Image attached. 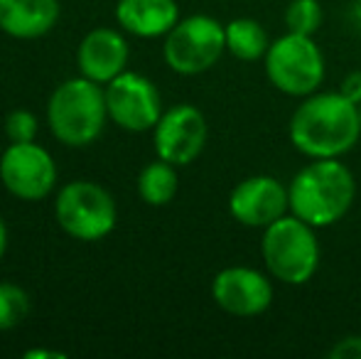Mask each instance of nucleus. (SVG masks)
<instances>
[{
    "label": "nucleus",
    "mask_w": 361,
    "mask_h": 359,
    "mask_svg": "<svg viewBox=\"0 0 361 359\" xmlns=\"http://www.w3.org/2000/svg\"><path fill=\"white\" fill-rule=\"evenodd\" d=\"M30 315V296L15 283H0V332L18 327Z\"/></svg>",
    "instance_id": "6ab92c4d"
},
{
    "label": "nucleus",
    "mask_w": 361,
    "mask_h": 359,
    "mask_svg": "<svg viewBox=\"0 0 361 359\" xmlns=\"http://www.w3.org/2000/svg\"><path fill=\"white\" fill-rule=\"evenodd\" d=\"M116 18L138 37H160L180 23L175 0H118Z\"/></svg>",
    "instance_id": "2eb2a0df"
},
{
    "label": "nucleus",
    "mask_w": 361,
    "mask_h": 359,
    "mask_svg": "<svg viewBox=\"0 0 361 359\" xmlns=\"http://www.w3.org/2000/svg\"><path fill=\"white\" fill-rule=\"evenodd\" d=\"M226 30V49L241 62H258L266 57L271 39L268 32L263 30V25L253 18H236L228 25H224Z\"/></svg>",
    "instance_id": "dca6fc26"
},
{
    "label": "nucleus",
    "mask_w": 361,
    "mask_h": 359,
    "mask_svg": "<svg viewBox=\"0 0 361 359\" xmlns=\"http://www.w3.org/2000/svg\"><path fill=\"white\" fill-rule=\"evenodd\" d=\"M106 106L114 123L133 133L155 128L162 116L160 91L150 79L135 72H121L111 79L106 87Z\"/></svg>",
    "instance_id": "6e6552de"
},
{
    "label": "nucleus",
    "mask_w": 361,
    "mask_h": 359,
    "mask_svg": "<svg viewBox=\"0 0 361 359\" xmlns=\"http://www.w3.org/2000/svg\"><path fill=\"white\" fill-rule=\"evenodd\" d=\"M79 69L86 79L96 84H109L126 69L128 44L118 32L109 28L91 30L79 44Z\"/></svg>",
    "instance_id": "ddd939ff"
},
{
    "label": "nucleus",
    "mask_w": 361,
    "mask_h": 359,
    "mask_svg": "<svg viewBox=\"0 0 361 359\" xmlns=\"http://www.w3.org/2000/svg\"><path fill=\"white\" fill-rule=\"evenodd\" d=\"M228 212L238 224L266 229L290 212L288 187L273 175H251L231 190Z\"/></svg>",
    "instance_id": "f8f14e48"
},
{
    "label": "nucleus",
    "mask_w": 361,
    "mask_h": 359,
    "mask_svg": "<svg viewBox=\"0 0 361 359\" xmlns=\"http://www.w3.org/2000/svg\"><path fill=\"white\" fill-rule=\"evenodd\" d=\"M290 143L305 158H342L361 138L359 106L342 91H314L295 109L288 126Z\"/></svg>",
    "instance_id": "f257e3e1"
},
{
    "label": "nucleus",
    "mask_w": 361,
    "mask_h": 359,
    "mask_svg": "<svg viewBox=\"0 0 361 359\" xmlns=\"http://www.w3.org/2000/svg\"><path fill=\"white\" fill-rule=\"evenodd\" d=\"M226 52V30L209 15H192L175 25L167 32L162 54L172 72L202 74L212 69Z\"/></svg>",
    "instance_id": "423d86ee"
},
{
    "label": "nucleus",
    "mask_w": 361,
    "mask_h": 359,
    "mask_svg": "<svg viewBox=\"0 0 361 359\" xmlns=\"http://www.w3.org/2000/svg\"><path fill=\"white\" fill-rule=\"evenodd\" d=\"M177 165L167 163V160H155V163L145 165L143 173L138 178V192L140 197L152 207H162L172 202L177 195Z\"/></svg>",
    "instance_id": "f3484780"
},
{
    "label": "nucleus",
    "mask_w": 361,
    "mask_h": 359,
    "mask_svg": "<svg viewBox=\"0 0 361 359\" xmlns=\"http://www.w3.org/2000/svg\"><path fill=\"white\" fill-rule=\"evenodd\" d=\"M263 64L268 82L288 96L305 99L324 82V54L314 37L307 35L288 32L273 39Z\"/></svg>",
    "instance_id": "39448f33"
},
{
    "label": "nucleus",
    "mask_w": 361,
    "mask_h": 359,
    "mask_svg": "<svg viewBox=\"0 0 361 359\" xmlns=\"http://www.w3.org/2000/svg\"><path fill=\"white\" fill-rule=\"evenodd\" d=\"M109 106L106 91L96 87L91 79H69L59 84L47 106V121L52 133L62 143L81 148L99 138L104 130Z\"/></svg>",
    "instance_id": "20e7f679"
},
{
    "label": "nucleus",
    "mask_w": 361,
    "mask_h": 359,
    "mask_svg": "<svg viewBox=\"0 0 361 359\" xmlns=\"http://www.w3.org/2000/svg\"><path fill=\"white\" fill-rule=\"evenodd\" d=\"M322 18H324V13H322L319 0H290L286 8L288 32L314 37V32L322 28Z\"/></svg>",
    "instance_id": "a211bd4d"
},
{
    "label": "nucleus",
    "mask_w": 361,
    "mask_h": 359,
    "mask_svg": "<svg viewBox=\"0 0 361 359\" xmlns=\"http://www.w3.org/2000/svg\"><path fill=\"white\" fill-rule=\"evenodd\" d=\"M207 143V118L197 106L177 104L160 116L155 126L157 158L172 165H190Z\"/></svg>",
    "instance_id": "9b49d317"
},
{
    "label": "nucleus",
    "mask_w": 361,
    "mask_h": 359,
    "mask_svg": "<svg viewBox=\"0 0 361 359\" xmlns=\"http://www.w3.org/2000/svg\"><path fill=\"white\" fill-rule=\"evenodd\" d=\"M352 23L361 32V0H354V5H352Z\"/></svg>",
    "instance_id": "b1692460"
},
{
    "label": "nucleus",
    "mask_w": 361,
    "mask_h": 359,
    "mask_svg": "<svg viewBox=\"0 0 361 359\" xmlns=\"http://www.w3.org/2000/svg\"><path fill=\"white\" fill-rule=\"evenodd\" d=\"M5 246H8V229H5L3 219H0V256L5 254Z\"/></svg>",
    "instance_id": "393cba45"
},
{
    "label": "nucleus",
    "mask_w": 361,
    "mask_h": 359,
    "mask_svg": "<svg viewBox=\"0 0 361 359\" xmlns=\"http://www.w3.org/2000/svg\"><path fill=\"white\" fill-rule=\"evenodd\" d=\"M39 357H49V359H64V352H52V350H30L25 352V359H39Z\"/></svg>",
    "instance_id": "5701e85b"
},
{
    "label": "nucleus",
    "mask_w": 361,
    "mask_h": 359,
    "mask_svg": "<svg viewBox=\"0 0 361 359\" xmlns=\"http://www.w3.org/2000/svg\"><path fill=\"white\" fill-rule=\"evenodd\" d=\"M359 116H361V106H359Z\"/></svg>",
    "instance_id": "a878e982"
},
{
    "label": "nucleus",
    "mask_w": 361,
    "mask_h": 359,
    "mask_svg": "<svg viewBox=\"0 0 361 359\" xmlns=\"http://www.w3.org/2000/svg\"><path fill=\"white\" fill-rule=\"evenodd\" d=\"M5 133L13 143H30L37 133V118L30 111H13L5 118Z\"/></svg>",
    "instance_id": "aec40b11"
},
{
    "label": "nucleus",
    "mask_w": 361,
    "mask_h": 359,
    "mask_svg": "<svg viewBox=\"0 0 361 359\" xmlns=\"http://www.w3.org/2000/svg\"><path fill=\"white\" fill-rule=\"evenodd\" d=\"M273 283L266 273L251 266H228L212 281V298L233 317H256L271 308Z\"/></svg>",
    "instance_id": "9d476101"
},
{
    "label": "nucleus",
    "mask_w": 361,
    "mask_h": 359,
    "mask_svg": "<svg viewBox=\"0 0 361 359\" xmlns=\"http://www.w3.org/2000/svg\"><path fill=\"white\" fill-rule=\"evenodd\" d=\"M59 18L57 0H0V30L13 37H42Z\"/></svg>",
    "instance_id": "4468645a"
},
{
    "label": "nucleus",
    "mask_w": 361,
    "mask_h": 359,
    "mask_svg": "<svg viewBox=\"0 0 361 359\" xmlns=\"http://www.w3.org/2000/svg\"><path fill=\"white\" fill-rule=\"evenodd\" d=\"M57 221L69 236L96 241L116 226V202L101 185L89 180L69 182L57 195Z\"/></svg>",
    "instance_id": "0eeeda50"
},
{
    "label": "nucleus",
    "mask_w": 361,
    "mask_h": 359,
    "mask_svg": "<svg viewBox=\"0 0 361 359\" xmlns=\"http://www.w3.org/2000/svg\"><path fill=\"white\" fill-rule=\"evenodd\" d=\"M329 359H361V335H347L332 345Z\"/></svg>",
    "instance_id": "412c9836"
},
{
    "label": "nucleus",
    "mask_w": 361,
    "mask_h": 359,
    "mask_svg": "<svg viewBox=\"0 0 361 359\" xmlns=\"http://www.w3.org/2000/svg\"><path fill=\"white\" fill-rule=\"evenodd\" d=\"M0 180L20 200H42L57 182V168L44 148L30 143H13L0 158Z\"/></svg>",
    "instance_id": "1a4fd4ad"
},
{
    "label": "nucleus",
    "mask_w": 361,
    "mask_h": 359,
    "mask_svg": "<svg viewBox=\"0 0 361 359\" xmlns=\"http://www.w3.org/2000/svg\"><path fill=\"white\" fill-rule=\"evenodd\" d=\"M261 256L268 273L286 286H305L319 269V241L314 226L293 212L263 229Z\"/></svg>",
    "instance_id": "7ed1b4c3"
},
{
    "label": "nucleus",
    "mask_w": 361,
    "mask_h": 359,
    "mask_svg": "<svg viewBox=\"0 0 361 359\" xmlns=\"http://www.w3.org/2000/svg\"><path fill=\"white\" fill-rule=\"evenodd\" d=\"M290 212L314 229H327L344 219L357 197L354 173L339 158L307 163L288 185Z\"/></svg>",
    "instance_id": "f03ea898"
},
{
    "label": "nucleus",
    "mask_w": 361,
    "mask_h": 359,
    "mask_svg": "<svg viewBox=\"0 0 361 359\" xmlns=\"http://www.w3.org/2000/svg\"><path fill=\"white\" fill-rule=\"evenodd\" d=\"M344 96H347L352 104L361 106V69H354V72H349L347 77H344L342 87H339Z\"/></svg>",
    "instance_id": "4be33fe9"
}]
</instances>
